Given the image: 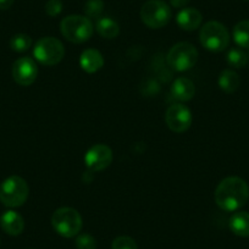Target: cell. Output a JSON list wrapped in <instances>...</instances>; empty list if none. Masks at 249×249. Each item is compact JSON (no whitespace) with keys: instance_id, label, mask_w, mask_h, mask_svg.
<instances>
[{"instance_id":"cell-16","label":"cell","mask_w":249,"mask_h":249,"mask_svg":"<svg viewBox=\"0 0 249 249\" xmlns=\"http://www.w3.org/2000/svg\"><path fill=\"white\" fill-rule=\"evenodd\" d=\"M230 230L236 236L249 237V213L237 212L229 221Z\"/></svg>"},{"instance_id":"cell-20","label":"cell","mask_w":249,"mask_h":249,"mask_svg":"<svg viewBox=\"0 0 249 249\" xmlns=\"http://www.w3.org/2000/svg\"><path fill=\"white\" fill-rule=\"evenodd\" d=\"M227 64L234 69H242L248 64V55L239 48H232L227 53Z\"/></svg>"},{"instance_id":"cell-29","label":"cell","mask_w":249,"mask_h":249,"mask_svg":"<svg viewBox=\"0 0 249 249\" xmlns=\"http://www.w3.org/2000/svg\"><path fill=\"white\" fill-rule=\"evenodd\" d=\"M247 1H249V0H247Z\"/></svg>"},{"instance_id":"cell-2","label":"cell","mask_w":249,"mask_h":249,"mask_svg":"<svg viewBox=\"0 0 249 249\" xmlns=\"http://www.w3.org/2000/svg\"><path fill=\"white\" fill-rule=\"evenodd\" d=\"M61 35L71 43L81 44L90 39L94 32V25L87 16H66L60 23Z\"/></svg>"},{"instance_id":"cell-8","label":"cell","mask_w":249,"mask_h":249,"mask_svg":"<svg viewBox=\"0 0 249 249\" xmlns=\"http://www.w3.org/2000/svg\"><path fill=\"white\" fill-rule=\"evenodd\" d=\"M171 18V8L162 0H149L141 9L142 22L154 30L165 27Z\"/></svg>"},{"instance_id":"cell-7","label":"cell","mask_w":249,"mask_h":249,"mask_svg":"<svg viewBox=\"0 0 249 249\" xmlns=\"http://www.w3.org/2000/svg\"><path fill=\"white\" fill-rule=\"evenodd\" d=\"M33 55L39 64L54 66L65 56V48L59 39L54 37H44L38 40L33 49Z\"/></svg>"},{"instance_id":"cell-13","label":"cell","mask_w":249,"mask_h":249,"mask_svg":"<svg viewBox=\"0 0 249 249\" xmlns=\"http://www.w3.org/2000/svg\"><path fill=\"white\" fill-rule=\"evenodd\" d=\"M203 21V16L199 10L195 8H184L177 14L176 22L179 26V28L184 31H195L198 27H200Z\"/></svg>"},{"instance_id":"cell-4","label":"cell","mask_w":249,"mask_h":249,"mask_svg":"<svg viewBox=\"0 0 249 249\" xmlns=\"http://www.w3.org/2000/svg\"><path fill=\"white\" fill-rule=\"evenodd\" d=\"M28 193L27 182L20 176L8 177L0 184V202L8 208H18L25 204Z\"/></svg>"},{"instance_id":"cell-11","label":"cell","mask_w":249,"mask_h":249,"mask_svg":"<svg viewBox=\"0 0 249 249\" xmlns=\"http://www.w3.org/2000/svg\"><path fill=\"white\" fill-rule=\"evenodd\" d=\"M38 76V68L35 60L28 56L20 57L13 65V78L20 86H31Z\"/></svg>"},{"instance_id":"cell-22","label":"cell","mask_w":249,"mask_h":249,"mask_svg":"<svg viewBox=\"0 0 249 249\" xmlns=\"http://www.w3.org/2000/svg\"><path fill=\"white\" fill-rule=\"evenodd\" d=\"M85 14L88 18H99L104 11L103 0H87L85 4Z\"/></svg>"},{"instance_id":"cell-5","label":"cell","mask_w":249,"mask_h":249,"mask_svg":"<svg viewBox=\"0 0 249 249\" xmlns=\"http://www.w3.org/2000/svg\"><path fill=\"white\" fill-rule=\"evenodd\" d=\"M200 44L213 53L224 52L230 45V33L222 23L217 21H209L199 32Z\"/></svg>"},{"instance_id":"cell-14","label":"cell","mask_w":249,"mask_h":249,"mask_svg":"<svg viewBox=\"0 0 249 249\" xmlns=\"http://www.w3.org/2000/svg\"><path fill=\"white\" fill-rule=\"evenodd\" d=\"M80 66L87 73L98 72L104 66V57L97 49H86L80 56Z\"/></svg>"},{"instance_id":"cell-10","label":"cell","mask_w":249,"mask_h":249,"mask_svg":"<svg viewBox=\"0 0 249 249\" xmlns=\"http://www.w3.org/2000/svg\"><path fill=\"white\" fill-rule=\"evenodd\" d=\"M114 155L112 150L107 144H94L87 150L85 155V164L88 170L93 172H99L110 166Z\"/></svg>"},{"instance_id":"cell-19","label":"cell","mask_w":249,"mask_h":249,"mask_svg":"<svg viewBox=\"0 0 249 249\" xmlns=\"http://www.w3.org/2000/svg\"><path fill=\"white\" fill-rule=\"evenodd\" d=\"M233 40L238 47L249 49V20L239 21L233 27Z\"/></svg>"},{"instance_id":"cell-26","label":"cell","mask_w":249,"mask_h":249,"mask_svg":"<svg viewBox=\"0 0 249 249\" xmlns=\"http://www.w3.org/2000/svg\"><path fill=\"white\" fill-rule=\"evenodd\" d=\"M190 1L191 0H170L171 5L176 9L184 8L186 5H188V3H190Z\"/></svg>"},{"instance_id":"cell-3","label":"cell","mask_w":249,"mask_h":249,"mask_svg":"<svg viewBox=\"0 0 249 249\" xmlns=\"http://www.w3.org/2000/svg\"><path fill=\"white\" fill-rule=\"evenodd\" d=\"M52 225L60 236L72 238L80 234L82 230V217L73 208L62 207L55 210L53 214Z\"/></svg>"},{"instance_id":"cell-25","label":"cell","mask_w":249,"mask_h":249,"mask_svg":"<svg viewBox=\"0 0 249 249\" xmlns=\"http://www.w3.org/2000/svg\"><path fill=\"white\" fill-rule=\"evenodd\" d=\"M62 11V1L61 0H48L47 5H45V13L50 18L60 15Z\"/></svg>"},{"instance_id":"cell-23","label":"cell","mask_w":249,"mask_h":249,"mask_svg":"<svg viewBox=\"0 0 249 249\" xmlns=\"http://www.w3.org/2000/svg\"><path fill=\"white\" fill-rule=\"evenodd\" d=\"M75 246L77 249H97V241L89 233L77 234Z\"/></svg>"},{"instance_id":"cell-15","label":"cell","mask_w":249,"mask_h":249,"mask_svg":"<svg viewBox=\"0 0 249 249\" xmlns=\"http://www.w3.org/2000/svg\"><path fill=\"white\" fill-rule=\"evenodd\" d=\"M195 83L186 77H178L174 81L171 86V94L175 99L179 102H188L195 97Z\"/></svg>"},{"instance_id":"cell-17","label":"cell","mask_w":249,"mask_h":249,"mask_svg":"<svg viewBox=\"0 0 249 249\" xmlns=\"http://www.w3.org/2000/svg\"><path fill=\"white\" fill-rule=\"evenodd\" d=\"M95 30H97L98 35L107 39H114L120 33L119 23L107 16L98 18L95 22Z\"/></svg>"},{"instance_id":"cell-9","label":"cell","mask_w":249,"mask_h":249,"mask_svg":"<svg viewBox=\"0 0 249 249\" xmlns=\"http://www.w3.org/2000/svg\"><path fill=\"white\" fill-rule=\"evenodd\" d=\"M165 121L167 127L176 133L186 132L191 127L193 121L192 112L186 105L181 103H175L170 105L165 114Z\"/></svg>"},{"instance_id":"cell-28","label":"cell","mask_w":249,"mask_h":249,"mask_svg":"<svg viewBox=\"0 0 249 249\" xmlns=\"http://www.w3.org/2000/svg\"><path fill=\"white\" fill-rule=\"evenodd\" d=\"M248 60H249V55H248Z\"/></svg>"},{"instance_id":"cell-6","label":"cell","mask_w":249,"mask_h":249,"mask_svg":"<svg viewBox=\"0 0 249 249\" xmlns=\"http://www.w3.org/2000/svg\"><path fill=\"white\" fill-rule=\"evenodd\" d=\"M167 65L175 71L183 72L190 70L197 64L198 50L188 42H179L175 44L167 53Z\"/></svg>"},{"instance_id":"cell-21","label":"cell","mask_w":249,"mask_h":249,"mask_svg":"<svg viewBox=\"0 0 249 249\" xmlns=\"http://www.w3.org/2000/svg\"><path fill=\"white\" fill-rule=\"evenodd\" d=\"M10 47L14 52L23 53L32 47V38L25 33H18L10 39Z\"/></svg>"},{"instance_id":"cell-1","label":"cell","mask_w":249,"mask_h":249,"mask_svg":"<svg viewBox=\"0 0 249 249\" xmlns=\"http://www.w3.org/2000/svg\"><path fill=\"white\" fill-rule=\"evenodd\" d=\"M214 198L221 210L227 213L236 212L248 202L249 187L241 177H226L217 184Z\"/></svg>"},{"instance_id":"cell-12","label":"cell","mask_w":249,"mask_h":249,"mask_svg":"<svg viewBox=\"0 0 249 249\" xmlns=\"http://www.w3.org/2000/svg\"><path fill=\"white\" fill-rule=\"evenodd\" d=\"M0 226L5 233L10 236H18L25 229V220L18 212L8 210L0 217Z\"/></svg>"},{"instance_id":"cell-24","label":"cell","mask_w":249,"mask_h":249,"mask_svg":"<svg viewBox=\"0 0 249 249\" xmlns=\"http://www.w3.org/2000/svg\"><path fill=\"white\" fill-rule=\"evenodd\" d=\"M111 249H138V247L132 237L120 236L112 241Z\"/></svg>"},{"instance_id":"cell-18","label":"cell","mask_w":249,"mask_h":249,"mask_svg":"<svg viewBox=\"0 0 249 249\" xmlns=\"http://www.w3.org/2000/svg\"><path fill=\"white\" fill-rule=\"evenodd\" d=\"M239 83H241V78L238 73L234 72L233 70H224L220 73L219 87L225 93H229V94L234 93L238 89Z\"/></svg>"},{"instance_id":"cell-27","label":"cell","mask_w":249,"mask_h":249,"mask_svg":"<svg viewBox=\"0 0 249 249\" xmlns=\"http://www.w3.org/2000/svg\"><path fill=\"white\" fill-rule=\"evenodd\" d=\"M15 0H0V10H8L13 6Z\"/></svg>"}]
</instances>
